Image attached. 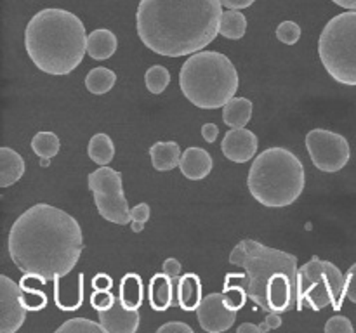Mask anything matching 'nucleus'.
<instances>
[{"mask_svg": "<svg viewBox=\"0 0 356 333\" xmlns=\"http://www.w3.org/2000/svg\"><path fill=\"white\" fill-rule=\"evenodd\" d=\"M7 248L21 273L54 281L75 269L83 250V232L68 212L37 203L10 225Z\"/></svg>", "mask_w": 356, "mask_h": 333, "instance_id": "f257e3e1", "label": "nucleus"}, {"mask_svg": "<svg viewBox=\"0 0 356 333\" xmlns=\"http://www.w3.org/2000/svg\"><path fill=\"white\" fill-rule=\"evenodd\" d=\"M221 16V0H139L136 28L149 51L181 58L216 40Z\"/></svg>", "mask_w": 356, "mask_h": 333, "instance_id": "f03ea898", "label": "nucleus"}, {"mask_svg": "<svg viewBox=\"0 0 356 333\" xmlns=\"http://www.w3.org/2000/svg\"><path fill=\"white\" fill-rule=\"evenodd\" d=\"M229 264L245 273H228L229 283L242 284L252 302L266 312H287L298 302V257L257 239H242L229 253Z\"/></svg>", "mask_w": 356, "mask_h": 333, "instance_id": "7ed1b4c3", "label": "nucleus"}, {"mask_svg": "<svg viewBox=\"0 0 356 333\" xmlns=\"http://www.w3.org/2000/svg\"><path fill=\"white\" fill-rule=\"evenodd\" d=\"M86 26L76 14L65 9H42L24 28V47L40 71L70 75L87 52Z\"/></svg>", "mask_w": 356, "mask_h": 333, "instance_id": "20e7f679", "label": "nucleus"}, {"mask_svg": "<svg viewBox=\"0 0 356 333\" xmlns=\"http://www.w3.org/2000/svg\"><path fill=\"white\" fill-rule=\"evenodd\" d=\"M238 71L228 56L216 51H198L184 61L179 87L191 104L202 110H218L236 96Z\"/></svg>", "mask_w": 356, "mask_h": 333, "instance_id": "39448f33", "label": "nucleus"}, {"mask_svg": "<svg viewBox=\"0 0 356 333\" xmlns=\"http://www.w3.org/2000/svg\"><path fill=\"white\" fill-rule=\"evenodd\" d=\"M247 186L250 194L264 207H289L298 201L305 191V166L289 149L268 148L254 160Z\"/></svg>", "mask_w": 356, "mask_h": 333, "instance_id": "423d86ee", "label": "nucleus"}, {"mask_svg": "<svg viewBox=\"0 0 356 333\" xmlns=\"http://www.w3.org/2000/svg\"><path fill=\"white\" fill-rule=\"evenodd\" d=\"M318 56L336 82L356 85V10L334 16L320 33Z\"/></svg>", "mask_w": 356, "mask_h": 333, "instance_id": "0eeeda50", "label": "nucleus"}, {"mask_svg": "<svg viewBox=\"0 0 356 333\" xmlns=\"http://www.w3.org/2000/svg\"><path fill=\"white\" fill-rule=\"evenodd\" d=\"M344 283H346V276L341 273L339 267L316 255L312 257L298 271L296 307L299 311L305 307L320 311V309L332 305L336 311H339L343 307L344 297H346Z\"/></svg>", "mask_w": 356, "mask_h": 333, "instance_id": "6e6552de", "label": "nucleus"}, {"mask_svg": "<svg viewBox=\"0 0 356 333\" xmlns=\"http://www.w3.org/2000/svg\"><path fill=\"white\" fill-rule=\"evenodd\" d=\"M87 180L101 217L118 225L129 224L131 208L124 193L122 173L111 166L101 165L99 169L89 173Z\"/></svg>", "mask_w": 356, "mask_h": 333, "instance_id": "1a4fd4ad", "label": "nucleus"}, {"mask_svg": "<svg viewBox=\"0 0 356 333\" xmlns=\"http://www.w3.org/2000/svg\"><path fill=\"white\" fill-rule=\"evenodd\" d=\"M305 142L313 165L322 172H339L350 162V142L337 132L313 128L306 134Z\"/></svg>", "mask_w": 356, "mask_h": 333, "instance_id": "9d476101", "label": "nucleus"}, {"mask_svg": "<svg viewBox=\"0 0 356 333\" xmlns=\"http://www.w3.org/2000/svg\"><path fill=\"white\" fill-rule=\"evenodd\" d=\"M26 311L21 287L9 276L2 274L0 276V332H17L26 319Z\"/></svg>", "mask_w": 356, "mask_h": 333, "instance_id": "9b49d317", "label": "nucleus"}, {"mask_svg": "<svg viewBox=\"0 0 356 333\" xmlns=\"http://www.w3.org/2000/svg\"><path fill=\"white\" fill-rule=\"evenodd\" d=\"M236 309L229 305L225 293H209L202 298L197 309L200 326L209 333L226 332L236 319Z\"/></svg>", "mask_w": 356, "mask_h": 333, "instance_id": "f8f14e48", "label": "nucleus"}, {"mask_svg": "<svg viewBox=\"0 0 356 333\" xmlns=\"http://www.w3.org/2000/svg\"><path fill=\"white\" fill-rule=\"evenodd\" d=\"M257 146H259L257 135L249 128L238 127L226 132L221 142V151L229 162L247 163L256 156Z\"/></svg>", "mask_w": 356, "mask_h": 333, "instance_id": "ddd939ff", "label": "nucleus"}, {"mask_svg": "<svg viewBox=\"0 0 356 333\" xmlns=\"http://www.w3.org/2000/svg\"><path fill=\"white\" fill-rule=\"evenodd\" d=\"M97 316H99V323L106 333H134L138 332L139 323H141L139 309L127 307L120 300V297L115 300L110 309L97 311Z\"/></svg>", "mask_w": 356, "mask_h": 333, "instance_id": "4468645a", "label": "nucleus"}, {"mask_svg": "<svg viewBox=\"0 0 356 333\" xmlns=\"http://www.w3.org/2000/svg\"><path fill=\"white\" fill-rule=\"evenodd\" d=\"M177 280L169 274L159 273L149 281V304L155 311H167L177 305Z\"/></svg>", "mask_w": 356, "mask_h": 333, "instance_id": "2eb2a0df", "label": "nucleus"}, {"mask_svg": "<svg viewBox=\"0 0 356 333\" xmlns=\"http://www.w3.org/2000/svg\"><path fill=\"white\" fill-rule=\"evenodd\" d=\"M212 156L204 148H188L181 155V173L190 180L205 179L212 172Z\"/></svg>", "mask_w": 356, "mask_h": 333, "instance_id": "dca6fc26", "label": "nucleus"}, {"mask_svg": "<svg viewBox=\"0 0 356 333\" xmlns=\"http://www.w3.org/2000/svg\"><path fill=\"white\" fill-rule=\"evenodd\" d=\"M118 47L117 35L108 28H97L87 37V54L97 61L110 59Z\"/></svg>", "mask_w": 356, "mask_h": 333, "instance_id": "f3484780", "label": "nucleus"}, {"mask_svg": "<svg viewBox=\"0 0 356 333\" xmlns=\"http://www.w3.org/2000/svg\"><path fill=\"white\" fill-rule=\"evenodd\" d=\"M202 298V281L197 274L188 273L177 280V305L184 311H197Z\"/></svg>", "mask_w": 356, "mask_h": 333, "instance_id": "a211bd4d", "label": "nucleus"}, {"mask_svg": "<svg viewBox=\"0 0 356 333\" xmlns=\"http://www.w3.org/2000/svg\"><path fill=\"white\" fill-rule=\"evenodd\" d=\"M24 173L23 156L13 148H0V187H9L16 184Z\"/></svg>", "mask_w": 356, "mask_h": 333, "instance_id": "6ab92c4d", "label": "nucleus"}, {"mask_svg": "<svg viewBox=\"0 0 356 333\" xmlns=\"http://www.w3.org/2000/svg\"><path fill=\"white\" fill-rule=\"evenodd\" d=\"M153 169L159 172H169V170L179 166L181 148L176 141H160L149 148Z\"/></svg>", "mask_w": 356, "mask_h": 333, "instance_id": "aec40b11", "label": "nucleus"}, {"mask_svg": "<svg viewBox=\"0 0 356 333\" xmlns=\"http://www.w3.org/2000/svg\"><path fill=\"white\" fill-rule=\"evenodd\" d=\"M252 101L247 97H233L222 106V121L232 128L245 127L252 118Z\"/></svg>", "mask_w": 356, "mask_h": 333, "instance_id": "412c9836", "label": "nucleus"}, {"mask_svg": "<svg viewBox=\"0 0 356 333\" xmlns=\"http://www.w3.org/2000/svg\"><path fill=\"white\" fill-rule=\"evenodd\" d=\"M87 155L96 165H108L115 156V144L108 134H96L90 137Z\"/></svg>", "mask_w": 356, "mask_h": 333, "instance_id": "4be33fe9", "label": "nucleus"}, {"mask_svg": "<svg viewBox=\"0 0 356 333\" xmlns=\"http://www.w3.org/2000/svg\"><path fill=\"white\" fill-rule=\"evenodd\" d=\"M143 295H145V290H143L141 278L134 273L125 274L120 281V293H118L120 300L127 307L139 309L143 304Z\"/></svg>", "mask_w": 356, "mask_h": 333, "instance_id": "5701e85b", "label": "nucleus"}, {"mask_svg": "<svg viewBox=\"0 0 356 333\" xmlns=\"http://www.w3.org/2000/svg\"><path fill=\"white\" fill-rule=\"evenodd\" d=\"M117 83V75L111 71L110 68H94L87 73L86 76V87L90 94L96 96H103V94L110 92Z\"/></svg>", "mask_w": 356, "mask_h": 333, "instance_id": "b1692460", "label": "nucleus"}, {"mask_svg": "<svg viewBox=\"0 0 356 333\" xmlns=\"http://www.w3.org/2000/svg\"><path fill=\"white\" fill-rule=\"evenodd\" d=\"M245 31H247V17L243 16L240 10L228 9L222 12L221 31H219V35H222L225 38H229V40H240V38L245 35Z\"/></svg>", "mask_w": 356, "mask_h": 333, "instance_id": "393cba45", "label": "nucleus"}, {"mask_svg": "<svg viewBox=\"0 0 356 333\" xmlns=\"http://www.w3.org/2000/svg\"><path fill=\"white\" fill-rule=\"evenodd\" d=\"M61 142L54 132H38L31 139V149L38 158L52 160L59 153Z\"/></svg>", "mask_w": 356, "mask_h": 333, "instance_id": "a878e982", "label": "nucleus"}, {"mask_svg": "<svg viewBox=\"0 0 356 333\" xmlns=\"http://www.w3.org/2000/svg\"><path fill=\"white\" fill-rule=\"evenodd\" d=\"M21 291H23V302L26 305L28 311H40L47 305V297L40 288L30 287V276L24 274V278L19 283Z\"/></svg>", "mask_w": 356, "mask_h": 333, "instance_id": "bb28decb", "label": "nucleus"}, {"mask_svg": "<svg viewBox=\"0 0 356 333\" xmlns=\"http://www.w3.org/2000/svg\"><path fill=\"white\" fill-rule=\"evenodd\" d=\"M146 89L152 94H162L170 83V73L162 65H155L146 69L145 73Z\"/></svg>", "mask_w": 356, "mask_h": 333, "instance_id": "cd10ccee", "label": "nucleus"}, {"mask_svg": "<svg viewBox=\"0 0 356 333\" xmlns=\"http://www.w3.org/2000/svg\"><path fill=\"white\" fill-rule=\"evenodd\" d=\"M56 332L58 333H106L101 323H94L92 319H87V318L68 319V321L63 323Z\"/></svg>", "mask_w": 356, "mask_h": 333, "instance_id": "c85d7f7f", "label": "nucleus"}, {"mask_svg": "<svg viewBox=\"0 0 356 333\" xmlns=\"http://www.w3.org/2000/svg\"><path fill=\"white\" fill-rule=\"evenodd\" d=\"M222 293H225L226 298H228L229 305H232L233 309H236V311H240V309L245 305L247 298H249V295H247V290L242 287V284H238V283L232 284L229 281H225V288H222Z\"/></svg>", "mask_w": 356, "mask_h": 333, "instance_id": "c756f323", "label": "nucleus"}, {"mask_svg": "<svg viewBox=\"0 0 356 333\" xmlns=\"http://www.w3.org/2000/svg\"><path fill=\"white\" fill-rule=\"evenodd\" d=\"M277 37L285 45L298 44L299 38H301V26L294 21H284V23L278 24Z\"/></svg>", "mask_w": 356, "mask_h": 333, "instance_id": "7c9ffc66", "label": "nucleus"}, {"mask_svg": "<svg viewBox=\"0 0 356 333\" xmlns=\"http://www.w3.org/2000/svg\"><path fill=\"white\" fill-rule=\"evenodd\" d=\"M152 215V208L148 203H139L134 208H131V228L134 232H141L145 229V224L148 222Z\"/></svg>", "mask_w": 356, "mask_h": 333, "instance_id": "2f4dec72", "label": "nucleus"}, {"mask_svg": "<svg viewBox=\"0 0 356 333\" xmlns=\"http://www.w3.org/2000/svg\"><path fill=\"white\" fill-rule=\"evenodd\" d=\"M355 326L346 316H332L325 325V333H353Z\"/></svg>", "mask_w": 356, "mask_h": 333, "instance_id": "473e14b6", "label": "nucleus"}, {"mask_svg": "<svg viewBox=\"0 0 356 333\" xmlns=\"http://www.w3.org/2000/svg\"><path fill=\"white\" fill-rule=\"evenodd\" d=\"M115 300H117V297L110 293V290H94L92 297H90V305L96 311H104V309H110L115 304Z\"/></svg>", "mask_w": 356, "mask_h": 333, "instance_id": "72a5a7b5", "label": "nucleus"}, {"mask_svg": "<svg viewBox=\"0 0 356 333\" xmlns=\"http://www.w3.org/2000/svg\"><path fill=\"white\" fill-rule=\"evenodd\" d=\"M346 276V283H344V293L350 298L353 304H356V262L348 269V273L344 274Z\"/></svg>", "mask_w": 356, "mask_h": 333, "instance_id": "f704fd0d", "label": "nucleus"}, {"mask_svg": "<svg viewBox=\"0 0 356 333\" xmlns=\"http://www.w3.org/2000/svg\"><path fill=\"white\" fill-rule=\"evenodd\" d=\"M261 330L264 332H270V330H277L282 326V318L280 312H268V318L261 323Z\"/></svg>", "mask_w": 356, "mask_h": 333, "instance_id": "c9c22d12", "label": "nucleus"}, {"mask_svg": "<svg viewBox=\"0 0 356 333\" xmlns=\"http://www.w3.org/2000/svg\"><path fill=\"white\" fill-rule=\"evenodd\" d=\"M174 333V332H184V333H193L191 326H188L186 323H179V321H172V323H165L159 328V333Z\"/></svg>", "mask_w": 356, "mask_h": 333, "instance_id": "e433bc0d", "label": "nucleus"}, {"mask_svg": "<svg viewBox=\"0 0 356 333\" xmlns=\"http://www.w3.org/2000/svg\"><path fill=\"white\" fill-rule=\"evenodd\" d=\"M111 287H113V280H111L108 274L101 273V274H96L92 280V288L94 290H111Z\"/></svg>", "mask_w": 356, "mask_h": 333, "instance_id": "4c0bfd02", "label": "nucleus"}, {"mask_svg": "<svg viewBox=\"0 0 356 333\" xmlns=\"http://www.w3.org/2000/svg\"><path fill=\"white\" fill-rule=\"evenodd\" d=\"M163 273L169 274L170 278H179L181 274V262L177 259H174V257H169V259H165V262H163Z\"/></svg>", "mask_w": 356, "mask_h": 333, "instance_id": "58836bf2", "label": "nucleus"}, {"mask_svg": "<svg viewBox=\"0 0 356 333\" xmlns=\"http://www.w3.org/2000/svg\"><path fill=\"white\" fill-rule=\"evenodd\" d=\"M218 135H219L218 125H214V123L202 125V137H204L205 142L212 144V142H214L216 139H218Z\"/></svg>", "mask_w": 356, "mask_h": 333, "instance_id": "ea45409f", "label": "nucleus"}, {"mask_svg": "<svg viewBox=\"0 0 356 333\" xmlns=\"http://www.w3.org/2000/svg\"><path fill=\"white\" fill-rule=\"evenodd\" d=\"M256 2V0H221L222 6L226 7V9H247V7H250L252 3Z\"/></svg>", "mask_w": 356, "mask_h": 333, "instance_id": "a19ab883", "label": "nucleus"}, {"mask_svg": "<svg viewBox=\"0 0 356 333\" xmlns=\"http://www.w3.org/2000/svg\"><path fill=\"white\" fill-rule=\"evenodd\" d=\"M238 333H263L259 325H252V323H243L238 326Z\"/></svg>", "mask_w": 356, "mask_h": 333, "instance_id": "79ce46f5", "label": "nucleus"}, {"mask_svg": "<svg viewBox=\"0 0 356 333\" xmlns=\"http://www.w3.org/2000/svg\"><path fill=\"white\" fill-rule=\"evenodd\" d=\"M332 2L346 10H356V0H332Z\"/></svg>", "mask_w": 356, "mask_h": 333, "instance_id": "37998d69", "label": "nucleus"}, {"mask_svg": "<svg viewBox=\"0 0 356 333\" xmlns=\"http://www.w3.org/2000/svg\"><path fill=\"white\" fill-rule=\"evenodd\" d=\"M51 165V160L49 158H40V166H49Z\"/></svg>", "mask_w": 356, "mask_h": 333, "instance_id": "c03bdc74", "label": "nucleus"}]
</instances>
